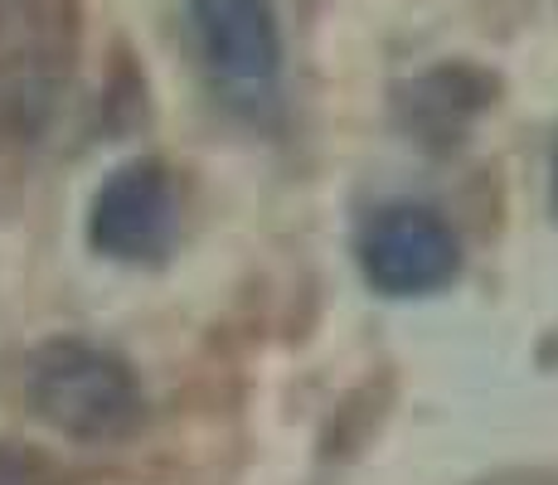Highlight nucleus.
<instances>
[{"instance_id":"obj_1","label":"nucleus","mask_w":558,"mask_h":485,"mask_svg":"<svg viewBox=\"0 0 558 485\" xmlns=\"http://www.w3.org/2000/svg\"><path fill=\"white\" fill-rule=\"evenodd\" d=\"M25 403L69 441H117L146 413V393L122 354L93 340H45L25 364Z\"/></svg>"},{"instance_id":"obj_2","label":"nucleus","mask_w":558,"mask_h":485,"mask_svg":"<svg viewBox=\"0 0 558 485\" xmlns=\"http://www.w3.org/2000/svg\"><path fill=\"white\" fill-rule=\"evenodd\" d=\"M195 39L219 97L263 122L282 93V25L272 0H190Z\"/></svg>"},{"instance_id":"obj_3","label":"nucleus","mask_w":558,"mask_h":485,"mask_svg":"<svg viewBox=\"0 0 558 485\" xmlns=\"http://www.w3.org/2000/svg\"><path fill=\"white\" fill-rule=\"evenodd\" d=\"M355 263L364 282L389 301L433 296L461 277V239L427 204H384L364 219Z\"/></svg>"},{"instance_id":"obj_4","label":"nucleus","mask_w":558,"mask_h":485,"mask_svg":"<svg viewBox=\"0 0 558 485\" xmlns=\"http://www.w3.org/2000/svg\"><path fill=\"white\" fill-rule=\"evenodd\" d=\"M180 233V190L160 160H126L98 185L88 247L107 263H160Z\"/></svg>"},{"instance_id":"obj_5","label":"nucleus","mask_w":558,"mask_h":485,"mask_svg":"<svg viewBox=\"0 0 558 485\" xmlns=\"http://www.w3.org/2000/svg\"><path fill=\"white\" fill-rule=\"evenodd\" d=\"M490 107H496V78L471 69V63L427 69L393 93V117L408 132V142L437 150V156H452L466 146Z\"/></svg>"},{"instance_id":"obj_6","label":"nucleus","mask_w":558,"mask_h":485,"mask_svg":"<svg viewBox=\"0 0 558 485\" xmlns=\"http://www.w3.org/2000/svg\"><path fill=\"white\" fill-rule=\"evenodd\" d=\"M0 485H59V466L35 447L0 441Z\"/></svg>"},{"instance_id":"obj_7","label":"nucleus","mask_w":558,"mask_h":485,"mask_svg":"<svg viewBox=\"0 0 558 485\" xmlns=\"http://www.w3.org/2000/svg\"><path fill=\"white\" fill-rule=\"evenodd\" d=\"M549 204H554V214H558V146H554V166H549Z\"/></svg>"},{"instance_id":"obj_8","label":"nucleus","mask_w":558,"mask_h":485,"mask_svg":"<svg viewBox=\"0 0 558 485\" xmlns=\"http://www.w3.org/2000/svg\"><path fill=\"white\" fill-rule=\"evenodd\" d=\"M10 5H20V0H0V10H10Z\"/></svg>"}]
</instances>
